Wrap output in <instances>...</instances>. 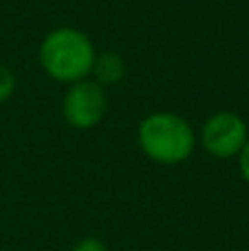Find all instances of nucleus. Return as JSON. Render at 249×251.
I'll use <instances>...</instances> for the list:
<instances>
[{
    "label": "nucleus",
    "mask_w": 249,
    "mask_h": 251,
    "mask_svg": "<svg viewBox=\"0 0 249 251\" xmlns=\"http://www.w3.org/2000/svg\"><path fill=\"white\" fill-rule=\"evenodd\" d=\"M197 130L185 117L170 110L150 113L137 126V146L157 165H181L197 150Z\"/></svg>",
    "instance_id": "nucleus-1"
},
{
    "label": "nucleus",
    "mask_w": 249,
    "mask_h": 251,
    "mask_svg": "<svg viewBox=\"0 0 249 251\" xmlns=\"http://www.w3.org/2000/svg\"><path fill=\"white\" fill-rule=\"evenodd\" d=\"M97 49L91 35L75 26H57L42 38L38 62L47 77L60 84H75L91 77Z\"/></svg>",
    "instance_id": "nucleus-2"
},
{
    "label": "nucleus",
    "mask_w": 249,
    "mask_h": 251,
    "mask_svg": "<svg viewBox=\"0 0 249 251\" xmlns=\"http://www.w3.org/2000/svg\"><path fill=\"white\" fill-rule=\"evenodd\" d=\"M108 115V93L93 77L69 84L62 97V117L73 130H93Z\"/></svg>",
    "instance_id": "nucleus-3"
},
{
    "label": "nucleus",
    "mask_w": 249,
    "mask_h": 251,
    "mask_svg": "<svg viewBox=\"0 0 249 251\" xmlns=\"http://www.w3.org/2000/svg\"><path fill=\"white\" fill-rule=\"evenodd\" d=\"M247 137L249 126L241 115L234 110H219L203 122L201 132H199V143L212 159L229 161L238 159Z\"/></svg>",
    "instance_id": "nucleus-4"
},
{
    "label": "nucleus",
    "mask_w": 249,
    "mask_h": 251,
    "mask_svg": "<svg viewBox=\"0 0 249 251\" xmlns=\"http://www.w3.org/2000/svg\"><path fill=\"white\" fill-rule=\"evenodd\" d=\"M91 77L95 79V82H100L104 88L117 86V84H122L124 77H126V60H124L117 51L97 53L95 62H93Z\"/></svg>",
    "instance_id": "nucleus-5"
},
{
    "label": "nucleus",
    "mask_w": 249,
    "mask_h": 251,
    "mask_svg": "<svg viewBox=\"0 0 249 251\" xmlns=\"http://www.w3.org/2000/svg\"><path fill=\"white\" fill-rule=\"evenodd\" d=\"M16 86H18L16 73H13L9 66L0 64V104L11 100L13 93H16Z\"/></svg>",
    "instance_id": "nucleus-6"
},
{
    "label": "nucleus",
    "mask_w": 249,
    "mask_h": 251,
    "mask_svg": "<svg viewBox=\"0 0 249 251\" xmlns=\"http://www.w3.org/2000/svg\"><path fill=\"white\" fill-rule=\"evenodd\" d=\"M71 251H108L106 243L97 236H86V238L77 240V243L71 247Z\"/></svg>",
    "instance_id": "nucleus-7"
},
{
    "label": "nucleus",
    "mask_w": 249,
    "mask_h": 251,
    "mask_svg": "<svg viewBox=\"0 0 249 251\" xmlns=\"http://www.w3.org/2000/svg\"><path fill=\"white\" fill-rule=\"evenodd\" d=\"M238 172H241L243 181L249 185V137H247L245 146H243L241 154H238Z\"/></svg>",
    "instance_id": "nucleus-8"
},
{
    "label": "nucleus",
    "mask_w": 249,
    "mask_h": 251,
    "mask_svg": "<svg viewBox=\"0 0 249 251\" xmlns=\"http://www.w3.org/2000/svg\"><path fill=\"white\" fill-rule=\"evenodd\" d=\"M238 251H245V249H238Z\"/></svg>",
    "instance_id": "nucleus-9"
}]
</instances>
